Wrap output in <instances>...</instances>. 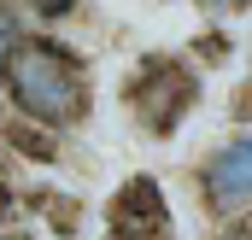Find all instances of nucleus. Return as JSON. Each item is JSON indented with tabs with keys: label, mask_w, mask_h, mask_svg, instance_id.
Listing matches in <instances>:
<instances>
[{
	"label": "nucleus",
	"mask_w": 252,
	"mask_h": 240,
	"mask_svg": "<svg viewBox=\"0 0 252 240\" xmlns=\"http://www.w3.org/2000/svg\"><path fill=\"white\" fill-rule=\"evenodd\" d=\"M6 88L18 100V112L47 129H70L88 118L94 94H88V64L59 41H18L6 53Z\"/></svg>",
	"instance_id": "1"
},
{
	"label": "nucleus",
	"mask_w": 252,
	"mask_h": 240,
	"mask_svg": "<svg viewBox=\"0 0 252 240\" xmlns=\"http://www.w3.org/2000/svg\"><path fill=\"white\" fill-rule=\"evenodd\" d=\"M124 100L135 106V118L147 123L153 135H170L182 123V112L199 100V76L188 64H176V59H147L135 70V82L124 88Z\"/></svg>",
	"instance_id": "2"
},
{
	"label": "nucleus",
	"mask_w": 252,
	"mask_h": 240,
	"mask_svg": "<svg viewBox=\"0 0 252 240\" xmlns=\"http://www.w3.org/2000/svg\"><path fill=\"white\" fill-rule=\"evenodd\" d=\"M164 193H158V181L153 176H135L118 187V199H112V235L118 240H153L164 235Z\"/></svg>",
	"instance_id": "3"
},
{
	"label": "nucleus",
	"mask_w": 252,
	"mask_h": 240,
	"mask_svg": "<svg viewBox=\"0 0 252 240\" xmlns=\"http://www.w3.org/2000/svg\"><path fill=\"white\" fill-rule=\"evenodd\" d=\"M205 199L217 211H235L252 199V135H235L211 164H205Z\"/></svg>",
	"instance_id": "4"
},
{
	"label": "nucleus",
	"mask_w": 252,
	"mask_h": 240,
	"mask_svg": "<svg viewBox=\"0 0 252 240\" xmlns=\"http://www.w3.org/2000/svg\"><path fill=\"white\" fill-rule=\"evenodd\" d=\"M12 141H18V147H24V152H41V158H47V141H41V135H35V129H12Z\"/></svg>",
	"instance_id": "5"
},
{
	"label": "nucleus",
	"mask_w": 252,
	"mask_h": 240,
	"mask_svg": "<svg viewBox=\"0 0 252 240\" xmlns=\"http://www.w3.org/2000/svg\"><path fill=\"white\" fill-rule=\"evenodd\" d=\"M35 6H41V12H53V18H59V12H70V0H35Z\"/></svg>",
	"instance_id": "6"
},
{
	"label": "nucleus",
	"mask_w": 252,
	"mask_h": 240,
	"mask_svg": "<svg viewBox=\"0 0 252 240\" xmlns=\"http://www.w3.org/2000/svg\"><path fill=\"white\" fill-rule=\"evenodd\" d=\"M235 112H241V118H252V88L241 94V106H235Z\"/></svg>",
	"instance_id": "7"
},
{
	"label": "nucleus",
	"mask_w": 252,
	"mask_h": 240,
	"mask_svg": "<svg viewBox=\"0 0 252 240\" xmlns=\"http://www.w3.org/2000/svg\"><path fill=\"white\" fill-rule=\"evenodd\" d=\"M0 217H12V193L6 187H0Z\"/></svg>",
	"instance_id": "8"
},
{
	"label": "nucleus",
	"mask_w": 252,
	"mask_h": 240,
	"mask_svg": "<svg viewBox=\"0 0 252 240\" xmlns=\"http://www.w3.org/2000/svg\"><path fill=\"white\" fill-rule=\"evenodd\" d=\"M223 240H252V235H247V229H235V235H223Z\"/></svg>",
	"instance_id": "9"
},
{
	"label": "nucleus",
	"mask_w": 252,
	"mask_h": 240,
	"mask_svg": "<svg viewBox=\"0 0 252 240\" xmlns=\"http://www.w3.org/2000/svg\"><path fill=\"white\" fill-rule=\"evenodd\" d=\"M211 6H241V0H211Z\"/></svg>",
	"instance_id": "10"
}]
</instances>
